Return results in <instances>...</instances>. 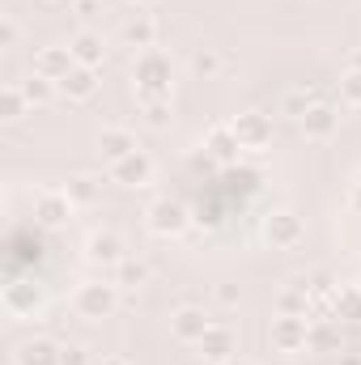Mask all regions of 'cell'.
<instances>
[{"mask_svg":"<svg viewBox=\"0 0 361 365\" xmlns=\"http://www.w3.org/2000/svg\"><path fill=\"white\" fill-rule=\"evenodd\" d=\"M353 68H361V51H357V56H353Z\"/></svg>","mask_w":361,"mask_h":365,"instance_id":"cell-35","label":"cell"},{"mask_svg":"<svg viewBox=\"0 0 361 365\" xmlns=\"http://www.w3.org/2000/svg\"><path fill=\"white\" fill-rule=\"evenodd\" d=\"M21 90H26V98H30V106H47L56 93H60V86L51 81V77H43V73H30L26 81H17Z\"/></svg>","mask_w":361,"mask_h":365,"instance_id":"cell-21","label":"cell"},{"mask_svg":"<svg viewBox=\"0 0 361 365\" xmlns=\"http://www.w3.org/2000/svg\"><path fill=\"white\" fill-rule=\"evenodd\" d=\"M217 68H221L217 51H195V56H191V73H195V77H217Z\"/></svg>","mask_w":361,"mask_h":365,"instance_id":"cell-28","label":"cell"},{"mask_svg":"<svg viewBox=\"0 0 361 365\" xmlns=\"http://www.w3.org/2000/svg\"><path fill=\"white\" fill-rule=\"evenodd\" d=\"M60 93L64 98H73V102H86L98 93V68H86V64H73L68 68V77L60 81Z\"/></svg>","mask_w":361,"mask_h":365,"instance_id":"cell-18","label":"cell"},{"mask_svg":"<svg viewBox=\"0 0 361 365\" xmlns=\"http://www.w3.org/2000/svg\"><path fill=\"white\" fill-rule=\"evenodd\" d=\"M208 361H217V365H225V361H234V353H238V340H234V331L225 327V323H213L208 331H204V340L195 344Z\"/></svg>","mask_w":361,"mask_h":365,"instance_id":"cell-13","label":"cell"},{"mask_svg":"<svg viewBox=\"0 0 361 365\" xmlns=\"http://www.w3.org/2000/svg\"><path fill=\"white\" fill-rule=\"evenodd\" d=\"M17 38H21V26L13 17H4L0 21V47H17Z\"/></svg>","mask_w":361,"mask_h":365,"instance_id":"cell-30","label":"cell"},{"mask_svg":"<svg viewBox=\"0 0 361 365\" xmlns=\"http://www.w3.org/2000/svg\"><path fill=\"white\" fill-rule=\"evenodd\" d=\"M208 327H213V319L200 306H183V310H175V319H171V331H175V340H183V344H200Z\"/></svg>","mask_w":361,"mask_h":365,"instance_id":"cell-12","label":"cell"},{"mask_svg":"<svg viewBox=\"0 0 361 365\" xmlns=\"http://www.w3.org/2000/svg\"><path fill=\"white\" fill-rule=\"evenodd\" d=\"M141 106H145V119L153 123V128H162L166 119H171V98H136Z\"/></svg>","mask_w":361,"mask_h":365,"instance_id":"cell-26","label":"cell"},{"mask_svg":"<svg viewBox=\"0 0 361 365\" xmlns=\"http://www.w3.org/2000/svg\"><path fill=\"white\" fill-rule=\"evenodd\" d=\"M64 191H68V200L77 204V208H90L93 200H98V182L90 179V175H77V179L64 182Z\"/></svg>","mask_w":361,"mask_h":365,"instance_id":"cell-22","label":"cell"},{"mask_svg":"<svg viewBox=\"0 0 361 365\" xmlns=\"http://www.w3.org/2000/svg\"><path fill=\"white\" fill-rule=\"evenodd\" d=\"M349 204H353V208H357V212H361V182H357V187H353V195H349Z\"/></svg>","mask_w":361,"mask_h":365,"instance_id":"cell-33","label":"cell"},{"mask_svg":"<svg viewBox=\"0 0 361 365\" xmlns=\"http://www.w3.org/2000/svg\"><path fill=\"white\" fill-rule=\"evenodd\" d=\"M340 98H345L349 106H361V68H349V73L340 77Z\"/></svg>","mask_w":361,"mask_h":365,"instance_id":"cell-27","label":"cell"},{"mask_svg":"<svg viewBox=\"0 0 361 365\" xmlns=\"http://www.w3.org/2000/svg\"><path fill=\"white\" fill-rule=\"evenodd\" d=\"M225 365H255V361H247V357H234V361H225Z\"/></svg>","mask_w":361,"mask_h":365,"instance_id":"cell-34","label":"cell"},{"mask_svg":"<svg viewBox=\"0 0 361 365\" xmlns=\"http://www.w3.org/2000/svg\"><path fill=\"white\" fill-rule=\"evenodd\" d=\"M132 4H158V0H132Z\"/></svg>","mask_w":361,"mask_h":365,"instance_id":"cell-36","label":"cell"},{"mask_svg":"<svg viewBox=\"0 0 361 365\" xmlns=\"http://www.w3.org/2000/svg\"><path fill=\"white\" fill-rule=\"evenodd\" d=\"M93 365H132V361H128V357H119V353H106L102 361H93Z\"/></svg>","mask_w":361,"mask_h":365,"instance_id":"cell-32","label":"cell"},{"mask_svg":"<svg viewBox=\"0 0 361 365\" xmlns=\"http://www.w3.org/2000/svg\"><path fill=\"white\" fill-rule=\"evenodd\" d=\"M73 212H77V204L68 200L64 187H47V191L34 195V221H39L43 230H60V225H68Z\"/></svg>","mask_w":361,"mask_h":365,"instance_id":"cell-3","label":"cell"},{"mask_svg":"<svg viewBox=\"0 0 361 365\" xmlns=\"http://www.w3.org/2000/svg\"><path fill=\"white\" fill-rule=\"evenodd\" d=\"M264 238H268L276 251H293V247L306 238V225H302V217H293V212H268Z\"/></svg>","mask_w":361,"mask_h":365,"instance_id":"cell-7","label":"cell"},{"mask_svg":"<svg viewBox=\"0 0 361 365\" xmlns=\"http://www.w3.org/2000/svg\"><path fill=\"white\" fill-rule=\"evenodd\" d=\"M128 247H123V238L115 234V230H93L90 238H86V259L98 264V268H119L128 255H123Z\"/></svg>","mask_w":361,"mask_h":365,"instance_id":"cell-5","label":"cell"},{"mask_svg":"<svg viewBox=\"0 0 361 365\" xmlns=\"http://www.w3.org/2000/svg\"><path fill=\"white\" fill-rule=\"evenodd\" d=\"M132 77H136V98H171V60L158 47L141 51Z\"/></svg>","mask_w":361,"mask_h":365,"instance_id":"cell-1","label":"cell"},{"mask_svg":"<svg viewBox=\"0 0 361 365\" xmlns=\"http://www.w3.org/2000/svg\"><path fill=\"white\" fill-rule=\"evenodd\" d=\"M13 365H60V344L47 340V336H30V340L17 344Z\"/></svg>","mask_w":361,"mask_h":365,"instance_id":"cell-15","label":"cell"},{"mask_svg":"<svg viewBox=\"0 0 361 365\" xmlns=\"http://www.w3.org/2000/svg\"><path fill=\"white\" fill-rule=\"evenodd\" d=\"M272 344H276L280 353L306 349V344H310V323H306V319H293V314H280V319L272 323Z\"/></svg>","mask_w":361,"mask_h":365,"instance_id":"cell-11","label":"cell"},{"mask_svg":"<svg viewBox=\"0 0 361 365\" xmlns=\"http://www.w3.org/2000/svg\"><path fill=\"white\" fill-rule=\"evenodd\" d=\"M115 306H119V284H106V280H86L73 293V310L81 319H106L115 314Z\"/></svg>","mask_w":361,"mask_h":365,"instance_id":"cell-2","label":"cell"},{"mask_svg":"<svg viewBox=\"0 0 361 365\" xmlns=\"http://www.w3.org/2000/svg\"><path fill=\"white\" fill-rule=\"evenodd\" d=\"M208 145H213V153H217V158H221V162H234V158H238V153H243V149H238V140H234V132H230V128H213V132H208Z\"/></svg>","mask_w":361,"mask_h":365,"instance_id":"cell-23","label":"cell"},{"mask_svg":"<svg viewBox=\"0 0 361 365\" xmlns=\"http://www.w3.org/2000/svg\"><path fill=\"white\" fill-rule=\"evenodd\" d=\"M77 60H73V51H68V43H56V47H43L39 56H34V73H43V77H51L56 86L68 77V68H73Z\"/></svg>","mask_w":361,"mask_h":365,"instance_id":"cell-16","label":"cell"},{"mask_svg":"<svg viewBox=\"0 0 361 365\" xmlns=\"http://www.w3.org/2000/svg\"><path fill=\"white\" fill-rule=\"evenodd\" d=\"M357 293H361V284H357Z\"/></svg>","mask_w":361,"mask_h":365,"instance_id":"cell-37","label":"cell"},{"mask_svg":"<svg viewBox=\"0 0 361 365\" xmlns=\"http://www.w3.org/2000/svg\"><path fill=\"white\" fill-rule=\"evenodd\" d=\"M60 365H90L81 344H60Z\"/></svg>","mask_w":361,"mask_h":365,"instance_id":"cell-29","label":"cell"},{"mask_svg":"<svg viewBox=\"0 0 361 365\" xmlns=\"http://www.w3.org/2000/svg\"><path fill=\"white\" fill-rule=\"evenodd\" d=\"M217 302H221V306H238V289H234V284H221V289H217Z\"/></svg>","mask_w":361,"mask_h":365,"instance_id":"cell-31","label":"cell"},{"mask_svg":"<svg viewBox=\"0 0 361 365\" xmlns=\"http://www.w3.org/2000/svg\"><path fill=\"white\" fill-rule=\"evenodd\" d=\"M302 132H306V140H332L340 132V110L327 102H310L302 110Z\"/></svg>","mask_w":361,"mask_h":365,"instance_id":"cell-9","label":"cell"},{"mask_svg":"<svg viewBox=\"0 0 361 365\" xmlns=\"http://www.w3.org/2000/svg\"><path fill=\"white\" fill-rule=\"evenodd\" d=\"M141 149V140H136V132L132 128H102L98 132V153L106 158V162H119V158H128V153H136Z\"/></svg>","mask_w":361,"mask_h":365,"instance_id":"cell-14","label":"cell"},{"mask_svg":"<svg viewBox=\"0 0 361 365\" xmlns=\"http://www.w3.org/2000/svg\"><path fill=\"white\" fill-rule=\"evenodd\" d=\"M106 175H111V182H119V187H145V182L153 179V158H149L145 149H136V153L111 162Z\"/></svg>","mask_w":361,"mask_h":365,"instance_id":"cell-8","label":"cell"},{"mask_svg":"<svg viewBox=\"0 0 361 365\" xmlns=\"http://www.w3.org/2000/svg\"><path fill=\"white\" fill-rule=\"evenodd\" d=\"M230 132H234L238 149H268L272 145V123H268V115H260V110L238 115V119L230 123Z\"/></svg>","mask_w":361,"mask_h":365,"instance_id":"cell-6","label":"cell"},{"mask_svg":"<svg viewBox=\"0 0 361 365\" xmlns=\"http://www.w3.org/2000/svg\"><path fill=\"white\" fill-rule=\"evenodd\" d=\"M145 221H149V230H153L158 238H179L183 230L191 225V212H187V204H179V200L166 195V200H158V204L149 208Z\"/></svg>","mask_w":361,"mask_h":365,"instance_id":"cell-4","label":"cell"},{"mask_svg":"<svg viewBox=\"0 0 361 365\" xmlns=\"http://www.w3.org/2000/svg\"><path fill=\"white\" fill-rule=\"evenodd\" d=\"M115 276H119L115 284H128V289H136V284H145V280H149V264H145V259H123V264L115 268Z\"/></svg>","mask_w":361,"mask_h":365,"instance_id":"cell-24","label":"cell"},{"mask_svg":"<svg viewBox=\"0 0 361 365\" xmlns=\"http://www.w3.org/2000/svg\"><path fill=\"white\" fill-rule=\"evenodd\" d=\"M68 51H73V60L86 64V68H98V64H102V38H98L93 30L73 34V38H68Z\"/></svg>","mask_w":361,"mask_h":365,"instance_id":"cell-19","label":"cell"},{"mask_svg":"<svg viewBox=\"0 0 361 365\" xmlns=\"http://www.w3.org/2000/svg\"><path fill=\"white\" fill-rule=\"evenodd\" d=\"M4 310H9L13 319H39L43 293H39L30 280H9V284H4Z\"/></svg>","mask_w":361,"mask_h":365,"instance_id":"cell-10","label":"cell"},{"mask_svg":"<svg viewBox=\"0 0 361 365\" xmlns=\"http://www.w3.org/2000/svg\"><path fill=\"white\" fill-rule=\"evenodd\" d=\"M280 314H293V319H306V284H293L280 293Z\"/></svg>","mask_w":361,"mask_h":365,"instance_id":"cell-25","label":"cell"},{"mask_svg":"<svg viewBox=\"0 0 361 365\" xmlns=\"http://www.w3.org/2000/svg\"><path fill=\"white\" fill-rule=\"evenodd\" d=\"M123 43L136 47V51H153V47H158V21H153L149 13L128 17V21H123Z\"/></svg>","mask_w":361,"mask_h":365,"instance_id":"cell-17","label":"cell"},{"mask_svg":"<svg viewBox=\"0 0 361 365\" xmlns=\"http://www.w3.org/2000/svg\"><path fill=\"white\" fill-rule=\"evenodd\" d=\"M34 106H30V98H26V90L21 86H4L0 90V119L4 123H17V119H26Z\"/></svg>","mask_w":361,"mask_h":365,"instance_id":"cell-20","label":"cell"}]
</instances>
